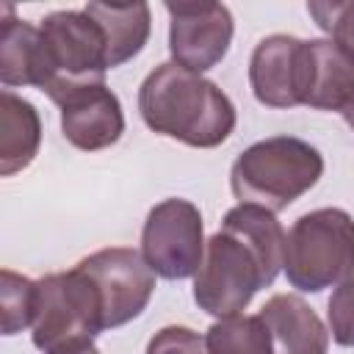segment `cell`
I'll return each mask as SVG.
<instances>
[{
  "mask_svg": "<svg viewBox=\"0 0 354 354\" xmlns=\"http://www.w3.org/2000/svg\"><path fill=\"white\" fill-rule=\"evenodd\" d=\"M329 335L337 346L354 348V277L343 279L326 301Z\"/></svg>",
  "mask_w": 354,
  "mask_h": 354,
  "instance_id": "cell-20",
  "label": "cell"
},
{
  "mask_svg": "<svg viewBox=\"0 0 354 354\" xmlns=\"http://www.w3.org/2000/svg\"><path fill=\"white\" fill-rule=\"evenodd\" d=\"M3 11L8 17L0 25V83L6 88L14 86L44 88L47 55H44L41 30L25 19L11 17V6H6Z\"/></svg>",
  "mask_w": 354,
  "mask_h": 354,
  "instance_id": "cell-14",
  "label": "cell"
},
{
  "mask_svg": "<svg viewBox=\"0 0 354 354\" xmlns=\"http://www.w3.org/2000/svg\"><path fill=\"white\" fill-rule=\"evenodd\" d=\"M171 61L207 72L227 55L235 33L232 11L224 3H166Z\"/></svg>",
  "mask_w": 354,
  "mask_h": 354,
  "instance_id": "cell-9",
  "label": "cell"
},
{
  "mask_svg": "<svg viewBox=\"0 0 354 354\" xmlns=\"http://www.w3.org/2000/svg\"><path fill=\"white\" fill-rule=\"evenodd\" d=\"M41 147V116L11 88L0 91V174L11 177L33 163Z\"/></svg>",
  "mask_w": 354,
  "mask_h": 354,
  "instance_id": "cell-15",
  "label": "cell"
},
{
  "mask_svg": "<svg viewBox=\"0 0 354 354\" xmlns=\"http://www.w3.org/2000/svg\"><path fill=\"white\" fill-rule=\"evenodd\" d=\"M75 268L94 285L105 329H116L138 318L155 293V271L147 266L144 254L130 246L97 249L77 260Z\"/></svg>",
  "mask_w": 354,
  "mask_h": 354,
  "instance_id": "cell-8",
  "label": "cell"
},
{
  "mask_svg": "<svg viewBox=\"0 0 354 354\" xmlns=\"http://www.w3.org/2000/svg\"><path fill=\"white\" fill-rule=\"evenodd\" d=\"M249 86L266 108L304 105L307 88V50L304 39L290 33H271L260 39L249 58Z\"/></svg>",
  "mask_w": 354,
  "mask_h": 354,
  "instance_id": "cell-10",
  "label": "cell"
},
{
  "mask_svg": "<svg viewBox=\"0 0 354 354\" xmlns=\"http://www.w3.org/2000/svg\"><path fill=\"white\" fill-rule=\"evenodd\" d=\"M202 213L191 199L169 196L158 202L141 227V254L160 279H188L205 257Z\"/></svg>",
  "mask_w": 354,
  "mask_h": 354,
  "instance_id": "cell-7",
  "label": "cell"
},
{
  "mask_svg": "<svg viewBox=\"0 0 354 354\" xmlns=\"http://www.w3.org/2000/svg\"><path fill=\"white\" fill-rule=\"evenodd\" d=\"M307 11L315 19V25L324 33H329V39H335L340 47H346L354 55V0L346 3L313 0L307 3Z\"/></svg>",
  "mask_w": 354,
  "mask_h": 354,
  "instance_id": "cell-19",
  "label": "cell"
},
{
  "mask_svg": "<svg viewBox=\"0 0 354 354\" xmlns=\"http://www.w3.org/2000/svg\"><path fill=\"white\" fill-rule=\"evenodd\" d=\"M268 326L274 354H329V326L296 293H274L257 313Z\"/></svg>",
  "mask_w": 354,
  "mask_h": 354,
  "instance_id": "cell-12",
  "label": "cell"
},
{
  "mask_svg": "<svg viewBox=\"0 0 354 354\" xmlns=\"http://www.w3.org/2000/svg\"><path fill=\"white\" fill-rule=\"evenodd\" d=\"M0 301H3V335H17L33 324L36 313V279L3 268L0 274Z\"/></svg>",
  "mask_w": 354,
  "mask_h": 354,
  "instance_id": "cell-18",
  "label": "cell"
},
{
  "mask_svg": "<svg viewBox=\"0 0 354 354\" xmlns=\"http://www.w3.org/2000/svg\"><path fill=\"white\" fill-rule=\"evenodd\" d=\"M304 105L315 111H343L354 100V55L335 39H307Z\"/></svg>",
  "mask_w": 354,
  "mask_h": 354,
  "instance_id": "cell-13",
  "label": "cell"
},
{
  "mask_svg": "<svg viewBox=\"0 0 354 354\" xmlns=\"http://www.w3.org/2000/svg\"><path fill=\"white\" fill-rule=\"evenodd\" d=\"M61 133L83 152H100L113 147L124 133V111L119 97L102 86H86L66 94L61 102Z\"/></svg>",
  "mask_w": 354,
  "mask_h": 354,
  "instance_id": "cell-11",
  "label": "cell"
},
{
  "mask_svg": "<svg viewBox=\"0 0 354 354\" xmlns=\"http://www.w3.org/2000/svg\"><path fill=\"white\" fill-rule=\"evenodd\" d=\"M100 332H105L102 304L94 285L77 268L36 279L30 340L41 354H53L77 343H94Z\"/></svg>",
  "mask_w": 354,
  "mask_h": 354,
  "instance_id": "cell-6",
  "label": "cell"
},
{
  "mask_svg": "<svg viewBox=\"0 0 354 354\" xmlns=\"http://www.w3.org/2000/svg\"><path fill=\"white\" fill-rule=\"evenodd\" d=\"M53 354H100V348L94 343H77V346H66V348H58Z\"/></svg>",
  "mask_w": 354,
  "mask_h": 354,
  "instance_id": "cell-22",
  "label": "cell"
},
{
  "mask_svg": "<svg viewBox=\"0 0 354 354\" xmlns=\"http://www.w3.org/2000/svg\"><path fill=\"white\" fill-rule=\"evenodd\" d=\"M144 354H207L205 337L191 326H163L152 335Z\"/></svg>",
  "mask_w": 354,
  "mask_h": 354,
  "instance_id": "cell-21",
  "label": "cell"
},
{
  "mask_svg": "<svg viewBox=\"0 0 354 354\" xmlns=\"http://www.w3.org/2000/svg\"><path fill=\"white\" fill-rule=\"evenodd\" d=\"M290 288L321 293L354 277V218L343 207H318L293 221L285 235V266Z\"/></svg>",
  "mask_w": 354,
  "mask_h": 354,
  "instance_id": "cell-4",
  "label": "cell"
},
{
  "mask_svg": "<svg viewBox=\"0 0 354 354\" xmlns=\"http://www.w3.org/2000/svg\"><path fill=\"white\" fill-rule=\"evenodd\" d=\"M86 14L94 17V22L102 28L105 47H108V66L116 69L136 58L152 30V14L149 6L136 0V3H86Z\"/></svg>",
  "mask_w": 354,
  "mask_h": 354,
  "instance_id": "cell-16",
  "label": "cell"
},
{
  "mask_svg": "<svg viewBox=\"0 0 354 354\" xmlns=\"http://www.w3.org/2000/svg\"><path fill=\"white\" fill-rule=\"evenodd\" d=\"M321 174L324 155L313 144L296 136H271L254 141L235 158L230 188L241 205H260L279 213L307 194Z\"/></svg>",
  "mask_w": 354,
  "mask_h": 354,
  "instance_id": "cell-3",
  "label": "cell"
},
{
  "mask_svg": "<svg viewBox=\"0 0 354 354\" xmlns=\"http://www.w3.org/2000/svg\"><path fill=\"white\" fill-rule=\"evenodd\" d=\"M340 116H343V119H346V124L354 130V100H351V102H348V105L340 111Z\"/></svg>",
  "mask_w": 354,
  "mask_h": 354,
  "instance_id": "cell-23",
  "label": "cell"
},
{
  "mask_svg": "<svg viewBox=\"0 0 354 354\" xmlns=\"http://www.w3.org/2000/svg\"><path fill=\"white\" fill-rule=\"evenodd\" d=\"M285 266V230L277 213L260 205H235L218 232L205 243L194 274V301L213 318L241 315L260 288H268Z\"/></svg>",
  "mask_w": 354,
  "mask_h": 354,
  "instance_id": "cell-1",
  "label": "cell"
},
{
  "mask_svg": "<svg viewBox=\"0 0 354 354\" xmlns=\"http://www.w3.org/2000/svg\"><path fill=\"white\" fill-rule=\"evenodd\" d=\"M144 124L194 149H213L230 138L238 122L232 100L199 72L174 61L158 64L138 88Z\"/></svg>",
  "mask_w": 354,
  "mask_h": 354,
  "instance_id": "cell-2",
  "label": "cell"
},
{
  "mask_svg": "<svg viewBox=\"0 0 354 354\" xmlns=\"http://www.w3.org/2000/svg\"><path fill=\"white\" fill-rule=\"evenodd\" d=\"M207 354H274L268 326L260 315L218 318L205 335Z\"/></svg>",
  "mask_w": 354,
  "mask_h": 354,
  "instance_id": "cell-17",
  "label": "cell"
},
{
  "mask_svg": "<svg viewBox=\"0 0 354 354\" xmlns=\"http://www.w3.org/2000/svg\"><path fill=\"white\" fill-rule=\"evenodd\" d=\"M39 30L47 55V80L41 91L55 105L77 88L105 83L111 69L105 36L94 17L86 14V8L50 11Z\"/></svg>",
  "mask_w": 354,
  "mask_h": 354,
  "instance_id": "cell-5",
  "label": "cell"
}]
</instances>
